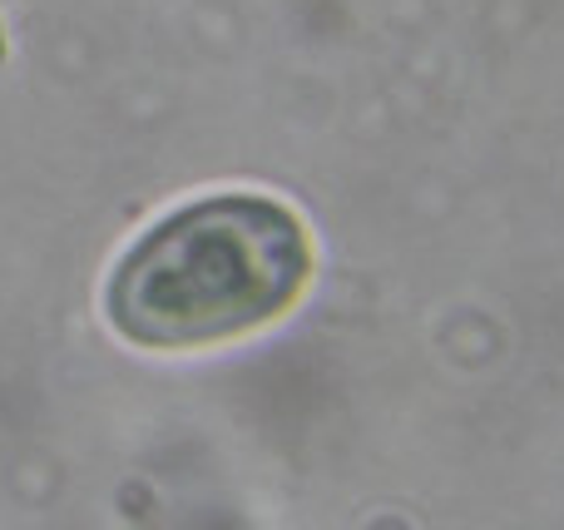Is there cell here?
<instances>
[{"label":"cell","instance_id":"1","mask_svg":"<svg viewBox=\"0 0 564 530\" xmlns=\"http://www.w3.org/2000/svg\"><path fill=\"white\" fill-rule=\"evenodd\" d=\"M312 278L302 218L268 194H208L149 224L105 283V317L149 353H194L278 323Z\"/></svg>","mask_w":564,"mask_h":530}]
</instances>
